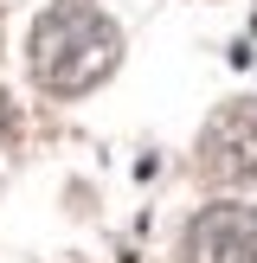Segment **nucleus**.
I'll use <instances>...</instances> for the list:
<instances>
[{"label":"nucleus","mask_w":257,"mask_h":263,"mask_svg":"<svg viewBox=\"0 0 257 263\" xmlns=\"http://www.w3.org/2000/svg\"><path fill=\"white\" fill-rule=\"evenodd\" d=\"M39 90L51 97H84L122 64V26L97 7V0H58L39 13L32 39H26Z\"/></svg>","instance_id":"1"},{"label":"nucleus","mask_w":257,"mask_h":263,"mask_svg":"<svg viewBox=\"0 0 257 263\" xmlns=\"http://www.w3.org/2000/svg\"><path fill=\"white\" fill-rule=\"evenodd\" d=\"M187 263H257V212L238 199L206 205L187 225Z\"/></svg>","instance_id":"2"},{"label":"nucleus","mask_w":257,"mask_h":263,"mask_svg":"<svg viewBox=\"0 0 257 263\" xmlns=\"http://www.w3.org/2000/svg\"><path fill=\"white\" fill-rule=\"evenodd\" d=\"M199 167L212 180H251L257 174V109L251 103H231L206 122L199 135Z\"/></svg>","instance_id":"3"}]
</instances>
